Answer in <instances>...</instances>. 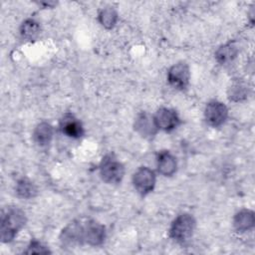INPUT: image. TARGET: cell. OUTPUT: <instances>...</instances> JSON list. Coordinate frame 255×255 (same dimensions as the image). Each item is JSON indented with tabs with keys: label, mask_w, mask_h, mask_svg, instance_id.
I'll use <instances>...</instances> for the list:
<instances>
[{
	"label": "cell",
	"mask_w": 255,
	"mask_h": 255,
	"mask_svg": "<svg viewBox=\"0 0 255 255\" xmlns=\"http://www.w3.org/2000/svg\"><path fill=\"white\" fill-rule=\"evenodd\" d=\"M24 253L26 254H48L51 253V251L49 250L48 247H46L45 245H43L40 241L38 240H32L29 245L27 246V249L24 251Z\"/></svg>",
	"instance_id": "obj_20"
},
{
	"label": "cell",
	"mask_w": 255,
	"mask_h": 255,
	"mask_svg": "<svg viewBox=\"0 0 255 255\" xmlns=\"http://www.w3.org/2000/svg\"><path fill=\"white\" fill-rule=\"evenodd\" d=\"M59 128L63 134L74 139H78L85 134L82 123L73 114H65L60 121Z\"/></svg>",
	"instance_id": "obj_11"
},
{
	"label": "cell",
	"mask_w": 255,
	"mask_h": 255,
	"mask_svg": "<svg viewBox=\"0 0 255 255\" xmlns=\"http://www.w3.org/2000/svg\"><path fill=\"white\" fill-rule=\"evenodd\" d=\"M53 135H54V128L47 122L39 123L33 131V138L35 142L40 146L48 145L51 142Z\"/></svg>",
	"instance_id": "obj_14"
},
{
	"label": "cell",
	"mask_w": 255,
	"mask_h": 255,
	"mask_svg": "<svg viewBox=\"0 0 255 255\" xmlns=\"http://www.w3.org/2000/svg\"><path fill=\"white\" fill-rule=\"evenodd\" d=\"M26 222L25 212L18 207H9L5 212H2L0 225L1 241L3 243L11 242L25 226Z\"/></svg>",
	"instance_id": "obj_1"
},
{
	"label": "cell",
	"mask_w": 255,
	"mask_h": 255,
	"mask_svg": "<svg viewBox=\"0 0 255 255\" xmlns=\"http://www.w3.org/2000/svg\"><path fill=\"white\" fill-rule=\"evenodd\" d=\"M40 33V25L34 19H26L20 26V35L28 41L35 40Z\"/></svg>",
	"instance_id": "obj_18"
},
{
	"label": "cell",
	"mask_w": 255,
	"mask_h": 255,
	"mask_svg": "<svg viewBox=\"0 0 255 255\" xmlns=\"http://www.w3.org/2000/svg\"><path fill=\"white\" fill-rule=\"evenodd\" d=\"M233 225L238 232L250 231L255 225L254 212L250 209H241L234 215Z\"/></svg>",
	"instance_id": "obj_13"
},
{
	"label": "cell",
	"mask_w": 255,
	"mask_h": 255,
	"mask_svg": "<svg viewBox=\"0 0 255 255\" xmlns=\"http://www.w3.org/2000/svg\"><path fill=\"white\" fill-rule=\"evenodd\" d=\"M158 172L163 176H171L177 169L176 158L167 150H161L156 157Z\"/></svg>",
	"instance_id": "obj_12"
},
{
	"label": "cell",
	"mask_w": 255,
	"mask_h": 255,
	"mask_svg": "<svg viewBox=\"0 0 255 255\" xmlns=\"http://www.w3.org/2000/svg\"><path fill=\"white\" fill-rule=\"evenodd\" d=\"M190 80L189 67L185 62H178L172 65L167 72V81L171 87L176 90L187 88Z\"/></svg>",
	"instance_id": "obj_6"
},
{
	"label": "cell",
	"mask_w": 255,
	"mask_h": 255,
	"mask_svg": "<svg viewBox=\"0 0 255 255\" xmlns=\"http://www.w3.org/2000/svg\"><path fill=\"white\" fill-rule=\"evenodd\" d=\"M98 19L104 28L113 29L118 22V13L113 7L108 6L100 11Z\"/></svg>",
	"instance_id": "obj_19"
},
{
	"label": "cell",
	"mask_w": 255,
	"mask_h": 255,
	"mask_svg": "<svg viewBox=\"0 0 255 255\" xmlns=\"http://www.w3.org/2000/svg\"><path fill=\"white\" fill-rule=\"evenodd\" d=\"M238 55V49L233 42H228L224 45H221L215 52L216 61L221 64H228L232 62Z\"/></svg>",
	"instance_id": "obj_15"
},
{
	"label": "cell",
	"mask_w": 255,
	"mask_h": 255,
	"mask_svg": "<svg viewBox=\"0 0 255 255\" xmlns=\"http://www.w3.org/2000/svg\"><path fill=\"white\" fill-rule=\"evenodd\" d=\"M60 242L63 247L72 248L77 245H83L84 240V224L80 221L70 222L60 234Z\"/></svg>",
	"instance_id": "obj_5"
},
{
	"label": "cell",
	"mask_w": 255,
	"mask_h": 255,
	"mask_svg": "<svg viewBox=\"0 0 255 255\" xmlns=\"http://www.w3.org/2000/svg\"><path fill=\"white\" fill-rule=\"evenodd\" d=\"M106 239V228L96 220H89L84 224V240L91 246H100Z\"/></svg>",
	"instance_id": "obj_9"
},
{
	"label": "cell",
	"mask_w": 255,
	"mask_h": 255,
	"mask_svg": "<svg viewBox=\"0 0 255 255\" xmlns=\"http://www.w3.org/2000/svg\"><path fill=\"white\" fill-rule=\"evenodd\" d=\"M133 128L134 130L144 138H153L158 130L153 116H150L146 112H141L136 116Z\"/></svg>",
	"instance_id": "obj_10"
},
{
	"label": "cell",
	"mask_w": 255,
	"mask_h": 255,
	"mask_svg": "<svg viewBox=\"0 0 255 255\" xmlns=\"http://www.w3.org/2000/svg\"><path fill=\"white\" fill-rule=\"evenodd\" d=\"M100 175L105 182L118 184L124 178L125 166L114 153H108L100 163Z\"/></svg>",
	"instance_id": "obj_2"
},
{
	"label": "cell",
	"mask_w": 255,
	"mask_h": 255,
	"mask_svg": "<svg viewBox=\"0 0 255 255\" xmlns=\"http://www.w3.org/2000/svg\"><path fill=\"white\" fill-rule=\"evenodd\" d=\"M249 95V88L243 81H234L229 90L228 98L232 102H240L245 100Z\"/></svg>",
	"instance_id": "obj_17"
},
{
	"label": "cell",
	"mask_w": 255,
	"mask_h": 255,
	"mask_svg": "<svg viewBox=\"0 0 255 255\" xmlns=\"http://www.w3.org/2000/svg\"><path fill=\"white\" fill-rule=\"evenodd\" d=\"M15 190L17 195L24 199L34 198L38 194L37 186L27 177H22L17 180Z\"/></svg>",
	"instance_id": "obj_16"
},
{
	"label": "cell",
	"mask_w": 255,
	"mask_h": 255,
	"mask_svg": "<svg viewBox=\"0 0 255 255\" xmlns=\"http://www.w3.org/2000/svg\"><path fill=\"white\" fill-rule=\"evenodd\" d=\"M153 120L156 128L163 131H171L180 124V119L177 113L169 108L158 109L153 116Z\"/></svg>",
	"instance_id": "obj_8"
},
{
	"label": "cell",
	"mask_w": 255,
	"mask_h": 255,
	"mask_svg": "<svg viewBox=\"0 0 255 255\" xmlns=\"http://www.w3.org/2000/svg\"><path fill=\"white\" fill-rule=\"evenodd\" d=\"M195 226L196 221L191 214L181 213L172 221L169 236L178 243H184L192 236Z\"/></svg>",
	"instance_id": "obj_3"
},
{
	"label": "cell",
	"mask_w": 255,
	"mask_h": 255,
	"mask_svg": "<svg viewBox=\"0 0 255 255\" xmlns=\"http://www.w3.org/2000/svg\"><path fill=\"white\" fill-rule=\"evenodd\" d=\"M156 176L152 169L146 166L138 167L132 175V184L140 195L151 192L155 186Z\"/></svg>",
	"instance_id": "obj_4"
},
{
	"label": "cell",
	"mask_w": 255,
	"mask_h": 255,
	"mask_svg": "<svg viewBox=\"0 0 255 255\" xmlns=\"http://www.w3.org/2000/svg\"><path fill=\"white\" fill-rule=\"evenodd\" d=\"M204 118L209 126L218 128L226 122L228 118V109L219 101H210L205 106Z\"/></svg>",
	"instance_id": "obj_7"
}]
</instances>
